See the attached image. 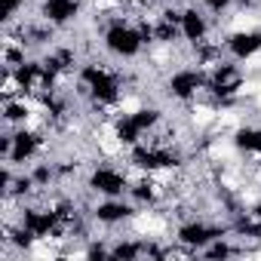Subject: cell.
I'll return each instance as SVG.
<instances>
[{
	"instance_id": "obj_6",
	"label": "cell",
	"mask_w": 261,
	"mask_h": 261,
	"mask_svg": "<svg viewBox=\"0 0 261 261\" xmlns=\"http://www.w3.org/2000/svg\"><path fill=\"white\" fill-rule=\"evenodd\" d=\"M218 31H224L218 25V19L212 13H206L197 0H191L188 7H181V40L188 46H197V43L209 40L212 34H218Z\"/></svg>"
},
{
	"instance_id": "obj_5",
	"label": "cell",
	"mask_w": 261,
	"mask_h": 261,
	"mask_svg": "<svg viewBox=\"0 0 261 261\" xmlns=\"http://www.w3.org/2000/svg\"><path fill=\"white\" fill-rule=\"evenodd\" d=\"M139 215V206L129 200V197H95L92 209H89V218L95 227L101 230H120V227H129Z\"/></svg>"
},
{
	"instance_id": "obj_7",
	"label": "cell",
	"mask_w": 261,
	"mask_h": 261,
	"mask_svg": "<svg viewBox=\"0 0 261 261\" xmlns=\"http://www.w3.org/2000/svg\"><path fill=\"white\" fill-rule=\"evenodd\" d=\"M224 53L227 59L246 65L261 56V25H246V28H227L224 31Z\"/></svg>"
},
{
	"instance_id": "obj_2",
	"label": "cell",
	"mask_w": 261,
	"mask_h": 261,
	"mask_svg": "<svg viewBox=\"0 0 261 261\" xmlns=\"http://www.w3.org/2000/svg\"><path fill=\"white\" fill-rule=\"evenodd\" d=\"M83 185L92 197H129V188H133V169L123 160H111V157H98L86 175Z\"/></svg>"
},
{
	"instance_id": "obj_4",
	"label": "cell",
	"mask_w": 261,
	"mask_h": 261,
	"mask_svg": "<svg viewBox=\"0 0 261 261\" xmlns=\"http://www.w3.org/2000/svg\"><path fill=\"white\" fill-rule=\"evenodd\" d=\"M246 68L233 59H224L221 65H215L206 74V95L218 105H240L243 101V89H246Z\"/></svg>"
},
{
	"instance_id": "obj_8",
	"label": "cell",
	"mask_w": 261,
	"mask_h": 261,
	"mask_svg": "<svg viewBox=\"0 0 261 261\" xmlns=\"http://www.w3.org/2000/svg\"><path fill=\"white\" fill-rule=\"evenodd\" d=\"M197 4H200L206 13H212V16L221 22V19H224V16H227V13H230L237 4H240V0H197Z\"/></svg>"
},
{
	"instance_id": "obj_3",
	"label": "cell",
	"mask_w": 261,
	"mask_h": 261,
	"mask_svg": "<svg viewBox=\"0 0 261 261\" xmlns=\"http://www.w3.org/2000/svg\"><path fill=\"white\" fill-rule=\"evenodd\" d=\"M160 86H163L166 101L185 108V105L206 95V71L200 65H194V62H181L160 80Z\"/></svg>"
},
{
	"instance_id": "obj_1",
	"label": "cell",
	"mask_w": 261,
	"mask_h": 261,
	"mask_svg": "<svg viewBox=\"0 0 261 261\" xmlns=\"http://www.w3.org/2000/svg\"><path fill=\"white\" fill-rule=\"evenodd\" d=\"M98 46L101 56H108L111 62H142L148 53V40L136 22V13H111L101 19V31H98Z\"/></svg>"
}]
</instances>
